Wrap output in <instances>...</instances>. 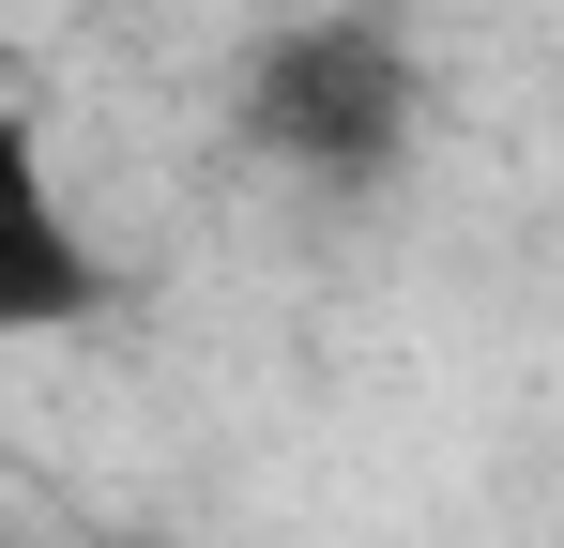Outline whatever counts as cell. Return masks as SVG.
Instances as JSON below:
<instances>
[{"label":"cell","mask_w":564,"mask_h":548,"mask_svg":"<svg viewBox=\"0 0 564 548\" xmlns=\"http://www.w3.org/2000/svg\"><path fill=\"white\" fill-rule=\"evenodd\" d=\"M245 138L290 153V168L367 183V168H397V138H412V62H397L381 31H351V15L275 31V46H260V77H245Z\"/></svg>","instance_id":"6da1fadb"},{"label":"cell","mask_w":564,"mask_h":548,"mask_svg":"<svg viewBox=\"0 0 564 548\" xmlns=\"http://www.w3.org/2000/svg\"><path fill=\"white\" fill-rule=\"evenodd\" d=\"M107 305V260L62 229V183L31 138H0V320L15 336H62V320H93Z\"/></svg>","instance_id":"7a4b0ae2"}]
</instances>
